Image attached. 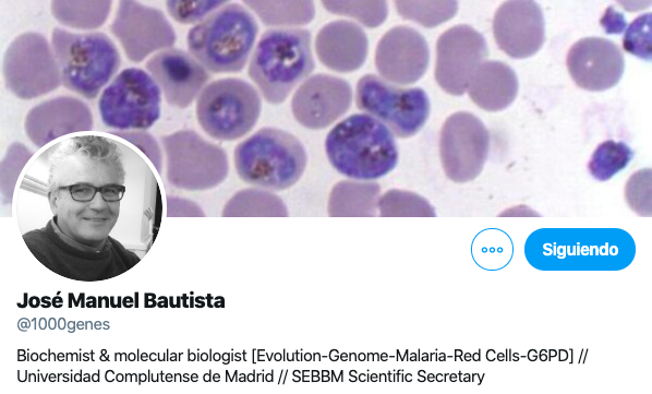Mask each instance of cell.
Listing matches in <instances>:
<instances>
[{
	"label": "cell",
	"mask_w": 652,
	"mask_h": 394,
	"mask_svg": "<svg viewBox=\"0 0 652 394\" xmlns=\"http://www.w3.org/2000/svg\"><path fill=\"white\" fill-rule=\"evenodd\" d=\"M367 48V37L362 27L346 20L323 26L315 40L319 61L336 72L358 70L366 59Z\"/></svg>",
	"instance_id": "cell-23"
},
{
	"label": "cell",
	"mask_w": 652,
	"mask_h": 394,
	"mask_svg": "<svg viewBox=\"0 0 652 394\" xmlns=\"http://www.w3.org/2000/svg\"><path fill=\"white\" fill-rule=\"evenodd\" d=\"M487 57L488 47L480 32L467 24L455 25L437 39L435 80L444 92L461 96L470 76Z\"/></svg>",
	"instance_id": "cell-16"
},
{
	"label": "cell",
	"mask_w": 652,
	"mask_h": 394,
	"mask_svg": "<svg viewBox=\"0 0 652 394\" xmlns=\"http://www.w3.org/2000/svg\"><path fill=\"white\" fill-rule=\"evenodd\" d=\"M90 108L80 98L61 95L35 105L26 115L24 130L38 148L75 133L90 132Z\"/></svg>",
	"instance_id": "cell-22"
},
{
	"label": "cell",
	"mask_w": 652,
	"mask_h": 394,
	"mask_svg": "<svg viewBox=\"0 0 652 394\" xmlns=\"http://www.w3.org/2000/svg\"><path fill=\"white\" fill-rule=\"evenodd\" d=\"M50 44L61 84L86 99L96 98L121 65L116 44L101 32L76 33L55 27Z\"/></svg>",
	"instance_id": "cell-7"
},
{
	"label": "cell",
	"mask_w": 652,
	"mask_h": 394,
	"mask_svg": "<svg viewBox=\"0 0 652 394\" xmlns=\"http://www.w3.org/2000/svg\"><path fill=\"white\" fill-rule=\"evenodd\" d=\"M652 14L645 13L636 17L625 32L624 49L639 58L650 60L652 49Z\"/></svg>",
	"instance_id": "cell-34"
},
{
	"label": "cell",
	"mask_w": 652,
	"mask_h": 394,
	"mask_svg": "<svg viewBox=\"0 0 652 394\" xmlns=\"http://www.w3.org/2000/svg\"><path fill=\"white\" fill-rule=\"evenodd\" d=\"M262 109L257 91L246 81L225 77L207 84L196 98V119L218 141H234L255 126Z\"/></svg>",
	"instance_id": "cell-9"
},
{
	"label": "cell",
	"mask_w": 652,
	"mask_h": 394,
	"mask_svg": "<svg viewBox=\"0 0 652 394\" xmlns=\"http://www.w3.org/2000/svg\"><path fill=\"white\" fill-rule=\"evenodd\" d=\"M325 152L341 175L372 181L390 172L398 163L391 131L366 114H355L337 123L327 134Z\"/></svg>",
	"instance_id": "cell-3"
},
{
	"label": "cell",
	"mask_w": 652,
	"mask_h": 394,
	"mask_svg": "<svg viewBox=\"0 0 652 394\" xmlns=\"http://www.w3.org/2000/svg\"><path fill=\"white\" fill-rule=\"evenodd\" d=\"M111 4L112 2L108 0H56L51 2L50 11L52 16L64 26L92 31L106 23L111 11Z\"/></svg>",
	"instance_id": "cell-26"
},
{
	"label": "cell",
	"mask_w": 652,
	"mask_h": 394,
	"mask_svg": "<svg viewBox=\"0 0 652 394\" xmlns=\"http://www.w3.org/2000/svg\"><path fill=\"white\" fill-rule=\"evenodd\" d=\"M266 25L293 26L307 24L314 17L311 1H244Z\"/></svg>",
	"instance_id": "cell-28"
},
{
	"label": "cell",
	"mask_w": 652,
	"mask_h": 394,
	"mask_svg": "<svg viewBox=\"0 0 652 394\" xmlns=\"http://www.w3.org/2000/svg\"><path fill=\"white\" fill-rule=\"evenodd\" d=\"M324 8L331 13L355 19L364 26H379L387 17L385 1H323Z\"/></svg>",
	"instance_id": "cell-32"
},
{
	"label": "cell",
	"mask_w": 652,
	"mask_h": 394,
	"mask_svg": "<svg viewBox=\"0 0 652 394\" xmlns=\"http://www.w3.org/2000/svg\"><path fill=\"white\" fill-rule=\"evenodd\" d=\"M490 151V132L473 114L458 111L444 122L439 156L445 175L454 182L474 180L483 170Z\"/></svg>",
	"instance_id": "cell-14"
},
{
	"label": "cell",
	"mask_w": 652,
	"mask_h": 394,
	"mask_svg": "<svg viewBox=\"0 0 652 394\" xmlns=\"http://www.w3.org/2000/svg\"><path fill=\"white\" fill-rule=\"evenodd\" d=\"M377 208L381 216H436L434 207L423 196L399 189L379 196Z\"/></svg>",
	"instance_id": "cell-31"
},
{
	"label": "cell",
	"mask_w": 652,
	"mask_h": 394,
	"mask_svg": "<svg viewBox=\"0 0 652 394\" xmlns=\"http://www.w3.org/2000/svg\"><path fill=\"white\" fill-rule=\"evenodd\" d=\"M137 147L152 162L156 171L162 172V151L157 140L146 130L108 131Z\"/></svg>",
	"instance_id": "cell-37"
},
{
	"label": "cell",
	"mask_w": 652,
	"mask_h": 394,
	"mask_svg": "<svg viewBox=\"0 0 652 394\" xmlns=\"http://www.w3.org/2000/svg\"><path fill=\"white\" fill-rule=\"evenodd\" d=\"M145 67L167 104L180 109L193 104L210 77L190 52L179 48L171 47L154 53Z\"/></svg>",
	"instance_id": "cell-19"
},
{
	"label": "cell",
	"mask_w": 652,
	"mask_h": 394,
	"mask_svg": "<svg viewBox=\"0 0 652 394\" xmlns=\"http://www.w3.org/2000/svg\"><path fill=\"white\" fill-rule=\"evenodd\" d=\"M352 102L350 84L329 74H315L293 94L291 109L295 120L309 129H324L343 116Z\"/></svg>",
	"instance_id": "cell-20"
},
{
	"label": "cell",
	"mask_w": 652,
	"mask_h": 394,
	"mask_svg": "<svg viewBox=\"0 0 652 394\" xmlns=\"http://www.w3.org/2000/svg\"><path fill=\"white\" fill-rule=\"evenodd\" d=\"M494 39L500 50L514 59L535 55L545 41L544 15L538 2H504L493 19Z\"/></svg>",
	"instance_id": "cell-18"
},
{
	"label": "cell",
	"mask_w": 652,
	"mask_h": 394,
	"mask_svg": "<svg viewBox=\"0 0 652 394\" xmlns=\"http://www.w3.org/2000/svg\"><path fill=\"white\" fill-rule=\"evenodd\" d=\"M110 32L134 63L171 48L177 40L176 31L161 10L132 0L119 2Z\"/></svg>",
	"instance_id": "cell-15"
},
{
	"label": "cell",
	"mask_w": 652,
	"mask_h": 394,
	"mask_svg": "<svg viewBox=\"0 0 652 394\" xmlns=\"http://www.w3.org/2000/svg\"><path fill=\"white\" fill-rule=\"evenodd\" d=\"M632 237L618 228H541L524 244L540 271H619L633 261Z\"/></svg>",
	"instance_id": "cell-2"
},
{
	"label": "cell",
	"mask_w": 652,
	"mask_h": 394,
	"mask_svg": "<svg viewBox=\"0 0 652 394\" xmlns=\"http://www.w3.org/2000/svg\"><path fill=\"white\" fill-rule=\"evenodd\" d=\"M381 187L373 181L342 180L334 186L328 199L329 216H375Z\"/></svg>",
	"instance_id": "cell-25"
},
{
	"label": "cell",
	"mask_w": 652,
	"mask_h": 394,
	"mask_svg": "<svg viewBox=\"0 0 652 394\" xmlns=\"http://www.w3.org/2000/svg\"><path fill=\"white\" fill-rule=\"evenodd\" d=\"M225 217L233 216H288L283 201L265 189H243L238 191L228 202L221 213Z\"/></svg>",
	"instance_id": "cell-27"
},
{
	"label": "cell",
	"mask_w": 652,
	"mask_h": 394,
	"mask_svg": "<svg viewBox=\"0 0 652 394\" xmlns=\"http://www.w3.org/2000/svg\"><path fill=\"white\" fill-rule=\"evenodd\" d=\"M566 63L577 86L590 92L612 88L619 82L625 69L620 48L602 37L576 41L568 50Z\"/></svg>",
	"instance_id": "cell-21"
},
{
	"label": "cell",
	"mask_w": 652,
	"mask_h": 394,
	"mask_svg": "<svg viewBox=\"0 0 652 394\" xmlns=\"http://www.w3.org/2000/svg\"><path fill=\"white\" fill-rule=\"evenodd\" d=\"M233 162L244 182L273 192L286 190L300 180L307 155L294 135L268 127L240 142Z\"/></svg>",
	"instance_id": "cell-8"
},
{
	"label": "cell",
	"mask_w": 652,
	"mask_h": 394,
	"mask_svg": "<svg viewBox=\"0 0 652 394\" xmlns=\"http://www.w3.org/2000/svg\"><path fill=\"white\" fill-rule=\"evenodd\" d=\"M430 49L425 37L415 28L399 25L383 35L375 51V65L389 83L409 85L427 70Z\"/></svg>",
	"instance_id": "cell-17"
},
{
	"label": "cell",
	"mask_w": 652,
	"mask_h": 394,
	"mask_svg": "<svg viewBox=\"0 0 652 394\" xmlns=\"http://www.w3.org/2000/svg\"><path fill=\"white\" fill-rule=\"evenodd\" d=\"M167 216L168 217H194L205 216L204 211L194 201L179 198L167 196Z\"/></svg>",
	"instance_id": "cell-38"
},
{
	"label": "cell",
	"mask_w": 652,
	"mask_h": 394,
	"mask_svg": "<svg viewBox=\"0 0 652 394\" xmlns=\"http://www.w3.org/2000/svg\"><path fill=\"white\" fill-rule=\"evenodd\" d=\"M632 157L633 152L626 143L606 140L592 153L588 169L596 180L606 181L623 170Z\"/></svg>",
	"instance_id": "cell-29"
},
{
	"label": "cell",
	"mask_w": 652,
	"mask_h": 394,
	"mask_svg": "<svg viewBox=\"0 0 652 394\" xmlns=\"http://www.w3.org/2000/svg\"><path fill=\"white\" fill-rule=\"evenodd\" d=\"M315 67L311 34L299 27L266 31L249 64V75L270 104L283 102Z\"/></svg>",
	"instance_id": "cell-5"
},
{
	"label": "cell",
	"mask_w": 652,
	"mask_h": 394,
	"mask_svg": "<svg viewBox=\"0 0 652 394\" xmlns=\"http://www.w3.org/2000/svg\"><path fill=\"white\" fill-rule=\"evenodd\" d=\"M31 253L53 273L74 280L98 282L119 276L142 258L135 252L110 248L95 250L68 239L48 220L22 235Z\"/></svg>",
	"instance_id": "cell-4"
},
{
	"label": "cell",
	"mask_w": 652,
	"mask_h": 394,
	"mask_svg": "<svg viewBox=\"0 0 652 394\" xmlns=\"http://www.w3.org/2000/svg\"><path fill=\"white\" fill-rule=\"evenodd\" d=\"M168 182L188 191L208 190L228 176L226 151L194 130H179L161 136Z\"/></svg>",
	"instance_id": "cell-11"
},
{
	"label": "cell",
	"mask_w": 652,
	"mask_h": 394,
	"mask_svg": "<svg viewBox=\"0 0 652 394\" xmlns=\"http://www.w3.org/2000/svg\"><path fill=\"white\" fill-rule=\"evenodd\" d=\"M102 123L114 131L147 130L161 115V91L152 75L136 67L120 71L98 99Z\"/></svg>",
	"instance_id": "cell-10"
},
{
	"label": "cell",
	"mask_w": 652,
	"mask_h": 394,
	"mask_svg": "<svg viewBox=\"0 0 652 394\" xmlns=\"http://www.w3.org/2000/svg\"><path fill=\"white\" fill-rule=\"evenodd\" d=\"M629 207L641 216H651V169L635 172L625 187Z\"/></svg>",
	"instance_id": "cell-36"
},
{
	"label": "cell",
	"mask_w": 652,
	"mask_h": 394,
	"mask_svg": "<svg viewBox=\"0 0 652 394\" xmlns=\"http://www.w3.org/2000/svg\"><path fill=\"white\" fill-rule=\"evenodd\" d=\"M258 26L242 5L228 3L188 33L189 52L209 72L236 73L247 62Z\"/></svg>",
	"instance_id": "cell-6"
},
{
	"label": "cell",
	"mask_w": 652,
	"mask_h": 394,
	"mask_svg": "<svg viewBox=\"0 0 652 394\" xmlns=\"http://www.w3.org/2000/svg\"><path fill=\"white\" fill-rule=\"evenodd\" d=\"M33 154V151L21 142H13L8 146L1 160L2 203L9 204L12 202L16 181Z\"/></svg>",
	"instance_id": "cell-33"
},
{
	"label": "cell",
	"mask_w": 652,
	"mask_h": 394,
	"mask_svg": "<svg viewBox=\"0 0 652 394\" xmlns=\"http://www.w3.org/2000/svg\"><path fill=\"white\" fill-rule=\"evenodd\" d=\"M2 74L7 88L24 100L44 96L62 85L51 44L37 32L22 33L9 44L2 59Z\"/></svg>",
	"instance_id": "cell-13"
},
{
	"label": "cell",
	"mask_w": 652,
	"mask_h": 394,
	"mask_svg": "<svg viewBox=\"0 0 652 394\" xmlns=\"http://www.w3.org/2000/svg\"><path fill=\"white\" fill-rule=\"evenodd\" d=\"M20 193L45 201L68 239L95 250L125 249L142 259L162 219V193L147 160L110 133L59 139L28 164ZM47 220V222H48Z\"/></svg>",
	"instance_id": "cell-1"
},
{
	"label": "cell",
	"mask_w": 652,
	"mask_h": 394,
	"mask_svg": "<svg viewBox=\"0 0 652 394\" xmlns=\"http://www.w3.org/2000/svg\"><path fill=\"white\" fill-rule=\"evenodd\" d=\"M395 5L401 17L414 21L427 28L450 20L458 11V2L455 0L396 1Z\"/></svg>",
	"instance_id": "cell-30"
},
{
	"label": "cell",
	"mask_w": 652,
	"mask_h": 394,
	"mask_svg": "<svg viewBox=\"0 0 652 394\" xmlns=\"http://www.w3.org/2000/svg\"><path fill=\"white\" fill-rule=\"evenodd\" d=\"M518 89V77L508 64L485 60L470 76L466 91L478 107L496 112L512 104Z\"/></svg>",
	"instance_id": "cell-24"
},
{
	"label": "cell",
	"mask_w": 652,
	"mask_h": 394,
	"mask_svg": "<svg viewBox=\"0 0 652 394\" xmlns=\"http://www.w3.org/2000/svg\"><path fill=\"white\" fill-rule=\"evenodd\" d=\"M225 1H180L166 2L167 12L180 24H198L209 14L224 7Z\"/></svg>",
	"instance_id": "cell-35"
},
{
	"label": "cell",
	"mask_w": 652,
	"mask_h": 394,
	"mask_svg": "<svg viewBox=\"0 0 652 394\" xmlns=\"http://www.w3.org/2000/svg\"><path fill=\"white\" fill-rule=\"evenodd\" d=\"M355 104L399 138L418 133L431 110L428 96L422 88L399 87L375 74H366L358 81Z\"/></svg>",
	"instance_id": "cell-12"
}]
</instances>
